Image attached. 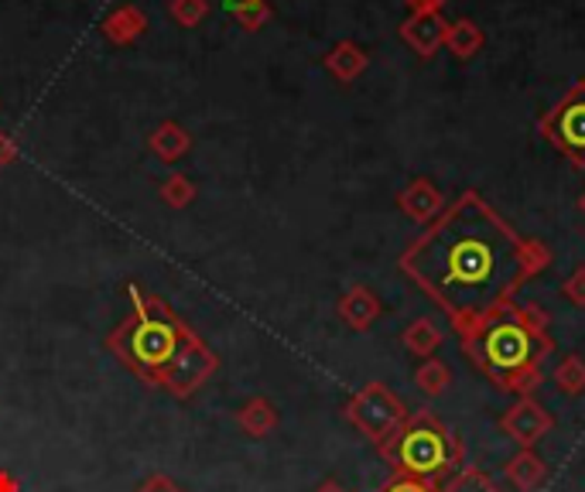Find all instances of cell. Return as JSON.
Wrapping results in <instances>:
<instances>
[{
    "label": "cell",
    "instance_id": "6da1fadb",
    "mask_svg": "<svg viewBox=\"0 0 585 492\" xmlns=\"http://www.w3.org/2000/svg\"><path fill=\"white\" fill-rule=\"evenodd\" d=\"M397 267L463 339L510 308L527 281L548 271L552 247L520 237L469 189L408 243Z\"/></svg>",
    "mask_w": 585,
    "mask_h": 492
},
{
    "label": "cell",
    "instance_id": "7a4b0ae2",
    "mask_svg": "<svg viewBox=\"0 0 585 492\" xmlns=\"http://www.w3.org/2000/svg\"><path fill=\"white\" fill-rule=\"evenodd\" d=\"M552 315L537 304H510L486 319L479 329L463 335V352L469 363L493 383L504 386L510 373L520 367H542L555 352L552 342Z\"/></svg>",
    "mask_w": 585,
    "mask_h": 492
},
{
    "label": "cell",
    "instance_id": "3957f363",
    "mask_svg": "<svg viewBox=\"0 0 585 492\" xmlns=\"http://www.w3.org/2000/svg\"><path fill=\"white\" fill-rule=\"evenodd\" d=\"M127 294L133 311L130 319H123L107 335V349L133 376H141L148 386H161L168 363L175 360L178 345H182V339L192 329L178 319L161 298L145 294L138 284H127Z\"/></svg>",
    "mask_w": 585,
    "mask_h": 492
},
{
    "label": "cell",
    "instance_id": "277c9868",
    "mask_svg": "<svg viewBox=\"0 0 585 492\" xmlns=\"http://www.w3.org/2000/svg\"><path fill=\"white\" fill-rule=\"evenodd\" d=\"M377 452L394 469V475H415L428 482L453 479L466 465L463 438L445 428L432 411L408 414V421L377 444Z\"/></svg>",
    "mask_w": 585,
    "mask_h": 492
},
{
    "label": "cell",
    "instance_id": "5b68a950",
    "mask_svg": "<svg viewBox=\"0 0 585 492\" xmlns=\"http://www.w3.org/2000/svg\"><path fill=\"white\" fill-rule=\"evenodd\" d=\"M537 133L572 161V168L585 171V79H575L568 93L537 120Z\"/></svg>",
    "mask_w": 585,
    "mask_h": 492
},
{
    "label": "cell",
    "instance_id": "8992f818",
    "mask_svg": "<svg viewBox=\"0 0 585 492\" xmlns=\"http://www.w3.org/2000/svg\"><path fill=\"white\" fill-rule=\"evenodd\" d=\"M346 421L370 438L374 444H380L384 438H390L404 421H408V408H404V400L380 380L367 383L364 390H356L346 404Z\"/></svg>",
    "mask_w": 585,
    "mask_h": 492
},
{
    "label": "cell",
    "instance_id": "52a82bcc",
    "mask_svg": "<svg viewBox=\"0 0 585 492\" xmlns=\"http://www.w3.org/2000/svg\"><path fill=\"white\" fill-rule=\"evenodd\" d=\"M219 370V355L202 342L199 332H189L178 345L175 360L168 363L165 376H161V386L175 396V400H189L212 373Z\"/></svg>",
    "mask_w": 585,
    "mask_h": 492
},
{
    "label": "cell",
    "instance_id": "ba28073f",
    "mask_svg": "<svg viewBox=\"0 0 585 492\" xmlns=\"http://www.w3.org/2000/svg\"><path fill=\"white\" fill-rule=\"evenodd\" d=\"M555 428V418L545 404H537L534 396H520L514 408H507V414L500 418V431L517 441L520 449H534L548 431Z\"/></svg>",
    "mask_w": 585,
    "mask_h": 492
},
{
    "label": "cell",
    "instance_id": "9c48e42d",
    "mask_svg": "<svg viewBox=\"0 0 585 492\" xmlns=\"http://www.w3.org/2000/svg\"><path fill=\"white\" fill-rule=\"evenodd\" d=\"M448 21L442 11H412V18L400 24V38L412 44V52L418 59H435V52L445 44Z\"/></svg>",
    "mask_w": 585,
    "mask_h": 492
},
{
    "label": "cell",
    "instance_id": "30bf717a",
    "mask_svg": "<svg viewBox=\"0 0 585 492\" xmlns=\"http://www.w3.org/2000/svg\"><path fill=\"white\" fill-rule=\"evenodd\" d=\"M445 195L442 189L432 182V178H415V182H408L400 189L397 195V209L408 215L412 222H422V227H428V222H435L445 209Z\"/></svg>",
    "mask_w": 585,
    "mask_h": 492
},
{
    "label": "cell",
    "instance_id": "8fae6325",
    "mask_svg": "<svg viewBox=\"0 0 585 492\" xmlns=\"http://www.w3.org/2000/svg\"><path fill=\"white\" fill-rule=\"evenodd\" d=\"M336 311H339L343 325H349L353 332H367V329L380 319L384 304H380V298H377L374 288H367V284H353V288L339 298Z\"/></svg>",
    "mask_w": 585,
    "mask_h": 492
},
{
    "label": "cell",
    "instance_id": "7c38bea8",
    "mask_svg": "<svg viewBox=\"0 0 585 492\" xmlns=\"http://www.w3.org/2000/svg\"><path fill=\"white\" fill-rule=\"evenodd\" d=\"M148 151L165 161V164H175V161H182L189 151H192V133L182 127V123H175V120H165L151 130V138H148Z\"/></svg>",
    "mask_w": 585,
    "mask_h": 492
},
{
    "label": "cell",
    "instance_id": "4fadbf2b",
    "mask_svg": "<svg viewBox=\"0 0 585 492\" xmlns=\"http://www.w3.org/2000/svg\"><path fill=\"white\" fill-rule=\"evenodd\" d=\"M504 472H507V482L517 492H534V489H542L548 482V462L534 449H520L514 459H507Z\"/></svg>",
    "mask_w": 585,
    "mask_h": 492
},
{
    "label": "cell",
    "instance_id": "5bb4252c",
    "mask_svg": "<svg viewBox=\"0 0 585 492\" xmlns=\"http://www.w3.org/2000/svg\"><path fill=\"white\" fill-rule=\"evenodd\" d=\"M367 66H370V56H367L364 49H359L356 41H336L333 49H329V56H326L329 76H333L336 82H343V86L356 82L359 76L367 72Z\"/></svg>",
    "mask_w": 585,
    "mask_h": 492
},
{
    "label": "cell",
    "instance_id": "9a60e30c",
    "mask_svg": "<svg viewBox=\"0 0 585 492\" xmlns=\"http://www.w3.org/2000/svg\"><path fill=\"white\" fill-rule=\"evenodd\" d=\"M148 31V14L138 4H120L103 18V34L113 44H130Z\"/></svg>",
    "mask_w": 585,
    "mask_h": 492
},
{
    "label": "cell",
    "instance_id": "2e32d148",
    "mask_svg": "<svg viewBox=\"0 0 585 492\" xmlns=\"http://www.w3.org/2000/svg\"><path fill=\"white\" fill-rule=\"evenodd\" d=\"M237 428L247 434V438H267L275 428H278V408L275 400L267 396H250L247 404H240L237 411Z\"/></svg>",
    "mask_w": 585,
    "mask_h": 492
},
{
    "label": "cell",
    "instance_id": "e0dca14e",
    "mask_svg": "<svg viewBox=\"0 0 585 492\" xmlns=\"http://www.w3.org/2000/svg\"><path fill=\"white\" fill-rule=\"evenodd\" d=\"M483 44H486V34L479 31V24L473 18H459V21L448 24V31H445V49L453 52L456 59H463V62L479 56Z\"/></svg>",
    "mask_w": 585,
    "mask_h": 492
},
{
    "label": "cell",
    "instance_id": "ac0fdd59",
    "mask_svg": "<svg viewBox=\"0 0 585 492\" xmlns=\"http://www.w3.org/2000/svg\"><path fill=\"white\" fill-rule=\"evenodd\" d=\"M442 342H445V332L432 319H415L400 335V345L412 355H422V360H432V355L442 349Z\"/></svg>",
    "mask_w": 585,
    "mask_h": 492
},
{
    "label": "cell",
    "instance_id": "d6986e66",
    "mask_svg": "<svg viewBox=\"0 0 585 492\" xmlns=\"http://www.w3.org/2000/svg\"><path fill=\"white\" fill-rule=\"evenodd\" d=\"M552 380H555L558 393H565V396H582V393H585V360H582L578 352H568L565 360L555 367Z\"/></svg>",
    "mask_w": 585,
    "mask_h": 492
},
{
    "label": "cell",
    "instance_id": "ffe728a7",
    "mask_svg": "<svg viewBox=\"0 0 585 492\" xmlns=\"http://www.w3.org/2000/svg\"><path fill=\"white\" fill-rule=\"evenodd\" d=\"M448 383H453V370H448L442 360H425L422 367H418V373H415V386L425 393V396H442L445 390H448Z\"/></svg>",
    "mask_w": 585,
    "mask_h": 492
},
{
    "label": "cell",
    "instance_id": "44dd1931",
    "mask_svg": "<svg viewBox=\"0 0 585 492\" xmlns=\"http://www.w3.org/2000/svg\"><path fill=\"white\" fill-rule=\"evenodd\" d=\"M161 202L168 205V209H189L192 202H196V182L189 174H182V171H175V174H168L165 182H161Z\"/></svg>",
    "mask_w": 585,
    "mask_h": 492
},
{
    "label": "cell",
    "instance_id": "7402d4cb",
    "mask_svg": "<svg viewBox=\"0 0 585 492\" xmlns=\"http://www.w3.org/2000/svg\"><path fill=\"white\" fill-rule=\"evenodd\" d=\"M442 492H504L497 482H493L483 469L476 465H463L453 479L442 485Z\"/></svg>",
    "mask_w": 585,
    "mask_h": 492
},
{
    "label": "cell",
    "instance_id": "603a6c76",
    "mask_svg": "<svg viewBox=\"0 0 585 492\" xmlns=\"http://www.w3.org/2000/svg\"><path fill=\"white\" fill-rule=\"evenodd\" d=\"M234 14V21L244 28V31H260L267 21H271V14H275V8H271V0H247V4H240V8H234L230 11Z\"/></svg>",
    "mask_w": 585,
    "mask_h": 492
},
{
    "label": "cell",
    "instance_id": "cb8c5ba5",
    "mask_svg": "<svg viewBox=\"0 0 585 492\" xmlns=\"http://www.w3.org/2000/svg\"><path fill=\"white\" fill-rule=\"evenodd\" d=\"M209 11H212L209 0H171L168 4V14L182 28H199L209 18Z\"/></svg>",
    "mask_w": 585,
    "mask_h": 492
},
{
    "label": "cell",
    "instance_id": "d4e9b609",
    "mask_svg": "<svg viewBox=\"0 0 585 492\" xmlns=\"http://www.w3.org/2000/svg\"><path fill=\"white\" fill-rule=\"evenodd\" d=\"M542 383H545V370H542V367H520L517 373L507 376V383H504L500 390H504V393H514V396L520 400V396H534Z\"/></svg>",
    "mask_w": 585,
    "mask_h": 492
},
{
    "label": "cell",
    "instance_id": "484cf974",
    "mask_svg": "<svg viewBox=\"0 0 585 492\" xmlns=\"http://www.w3.org/2000/svg\"><path fill=\"white\" fill-rule=\"evenodd\" d=\"M562 298L572 301L575 308H585V263H578L575 271L562 281Z\"/></svg>",
    "mask_w": 585,
    "mask_h": 492
},
{
    "label": "cell",
    "instance_id": "4316f807",
    "mask_svg": "<svg viewBox=\"0 0 585 492\" xmlns=\"http://www.w3.org/2000/svg\"><path fill=\"white\" fill-rule=\"evenodd\" d=\"M380 492H442V485L428 479H415V475H394Z\"/></svg>",
    "mask_w": 585,
    "mask_h": 492
},
{
    "label": "cell",
    "instance_id": "83f0119b",
    "mask_svg": "<svg viewBox=\"0 0 585 492\" xmlns=\"http://www.w3.org/2000/svg\"><path fill=\"white\" fill-rule=\"evenodd\" d=\"M133 492H186L182 485H178L171 475H161V472H155V475H148L138 489Z\"/></svg>",
    "mask_w": 585,
    "mask_h": 492
},
{
    "label": "cell",
    "instance_id": "f1b7e54d",
    "mask_svg": "<svg viewBox=\"0 0 585 492\" xmlns=\"http://www.w3.org/2000/svg\"><path fill=\"white\" fill-rule=\"evenodd\" d=\"M18 154H21L18 141L11 138V133H0V168H11L18 161Z\"/></svg>",
    "mask_w": 585,
    "mask_h": 492
},
{
    "label": "cell",
    "instance_id": "f546056e",
    "mask_svg": "<svg viewBox=\"0 0 585 492\" xmlns=\"http://www.w3.org/2000/svg\"><path fill=\"white\" fill-rule=\"evenodd\" d=\"M404 4H408L412 11H442L448 0H404Z\"/></svg>",
    "mask_w": 585,
    "mask_h": 492
},
{
    "label": "cell",
    "instance_id": "4dcf8cb0",
    "mask_svg": "<svg viewBox=\"0 0 585 492\" xmlns=\"http://www.w3.org/2000/svg\"><path fill=\"white\" fill-rule=\"evenodd\" d=\"M0 492H21L18 479L11 472H4V469H0Z\"/></svg>",
    "mask_w": 585,
    "mask_h": 492
},
{
    "label": "cell",
    "instance_id": "1f68e13d",
    "mask_svg": "<svg viewBox=\"0 0 585 492\" xmlns=\"http://www.w3.org/2000/svg\"><path fill=\"white\" fill-rule=\"evenodd\" d=\"M315 492H346V489H343L339 482H333V479H329V482H323V485L315 489Z\"/></svg>",
    "mask_w": 585,
    "mask_h": 492
},
{
    "label": "cell",
    "instance_id": "d6a6232c",
    "mask_svg": "<svg viewBox=\"0 0 585 492\" xmlns=\"http://www.w3.org/2000/svg\"><path fill=\"white\" fill-rule=\"evenodd\" d=\"M240 4H247V0H227V8L234 11V8H240Z\"/></svg>",
    "mask_w": 585,
    "mask_h": 492
},
{
    "label": "cell",
    "instance_id": "836d02e7",
    "mask_svg": "<svg viewBox=\"0 0 585 492\" xmlns=\"http://www.w3.org/2000/svg\"><path fill=\"white\" fill-rule=\"evenodd\" d=\"M578 212H582V215H585V192H582V195H578Z\"/></svg>",
    "mask_w": 585,
    "mask_h": 492
}]
</instances>
